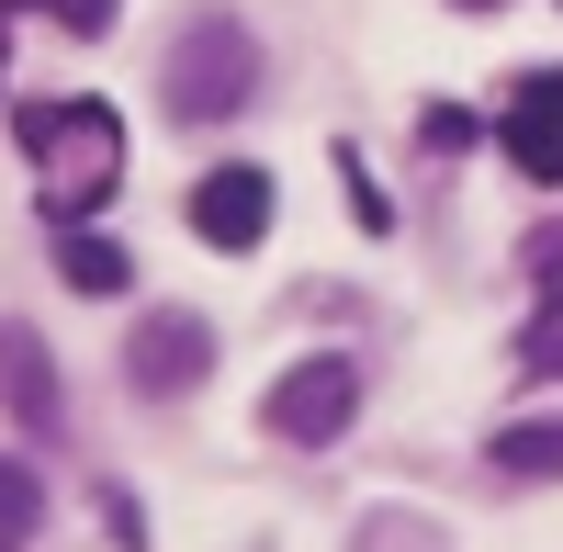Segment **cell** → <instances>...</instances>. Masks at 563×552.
Wrapping results in <instances>:
<instances>
[{
    "mask_svg": "<svg viewBox=\"0 0 563 552\" xmlns=\"http://www.w3.org/2000/svg\"><path fill=\"white\" fill-rule=\"evenodd\" d=\"M12 135H23V158H34L57 225L68 214H102L124 192V124H113V102H23Z\"/></svg>",
    "mask_w": 563,
    "mask_h": 552,
    "instance_id": "1",
    "label": "cell"
},
{
    "mask_svg": "<svg viewBox=\"0 0 563 552\" xmlns=\"http://www.w3.org/2000/svg\"><path fill=\"white\" fill-rule=\"evenodd\" d=\"M158 90H169L180 124H225V113H249V90H260V34H249L238 12H192V23L169 34Z\"/></svg>",
    "mask_w": 563,
    "mask_h": 552,
    "instance_id": "2",
    "label": "cell"
},
{
    "mask_svg": "<svg viewBox=\"0 0 563 552\" xmlns=\"http://www.w3.org/2000/svg\"><path fill=\"white\" fill-rule=\"evenodd\" d=\"M350 418H361V361H350V350L294 361V373L271 384V406H260V429H271V440H294V451H327Z\"/></svg>",
    "mask_w": 563,
    "mask_h": 552,
    "instance_id": "3",
    "label": "cell"
},
{
    "mask_svg": "<svg viewBox=\"0 0 563 552\" xmlns=\"http://www.w3.org/2000/svg\"><path fill=\"white\" fill-rule=\"evenodd\" d=\"M203 373H214V328H203V316H180V305H158L147 328L124 339V384H135V395H192Z\"/></svg>",
    "mask_w": 563,
    "mask_h": 552,
    "instance_id": "4",
    "label": "cell"
},
{
    "mask_svg": "<svg viewBox=\"0 0 563 552\" xmlns=\"http://www.w3.org/2000/svg\"><path fill=\"white\" fill-rule=\"evenodd\" d=\"M192 238L203 249H260L271 238V169H249V158L238 169H203L192 180Z\"/></svg>",
    "mask_w": 563,
    "mask_h": 552,
    "instance_id": "5",
    "label": "cell"
},
{
    "mask_svg": "<svg viewBox=\"0 0 563 552\" xmlns=\"http://www.w3.org/2000/svg\"><path fill=\"white\" fill-rule=\"evenodd\" d=\"M507 158H519V180H552L563 192V68H530L519 90H507Z\"/></svg>",
    "mask_w": 563,
    "mask_h": 552,
    "instance_id": "6",
    "label": "cell"
},
{
    "mask_svg": "<svg viewBox=\"0 0 563 552\" xmlns=\"http://www.w3.org/2000/svg\"><path fill=\"white\" fill-rule=\"evenodd\" d=\"M0 395H12L23 440H57V429H68V406H57V361H45V339L23 328V316H0Z\"/></svg>",
    "mask_w": 563,
    "mask_h": 552,
    "instance_id": "7",
    "label": "cell"
},
{
    "mask_svg": "<svg viewBox=\"0 0 563 552\" xmlns=\"http://www.w3.org/2000/svg\"><path fill=\"white\" fill-rule=\"evenodd\" d=\"M485 463H496V474H519V485H552V474H563V418H519V429H496V440H485Z\"/></svg>",
    "mask_w": 563,
    "mask_h": 552,
    "instance_id": "8",
    "label": "cell"
},
{
    "mask_svg": "<svg viewBox=\"0 0 563 552\" xmlns=\"http://www.w3.org/2000/svg\"><path fill=\"white\" fill-rule=\"evenodd\" d=\"M57 283H68V294H124L135 260H124L113 238H68V249H57Z\"/></svg>",
    "mask_w": 563,
    "mask_h": 552,
    "instance_id": "9",
    "label": "cell"
},
{
    "mask_svg": "<svg viewBox=\"0 0 563 552\" xmlns=\"http://www.w3.org/2000/svg\"><path fill=\"white\" fill-rule=\"evenodd\" d=\"M34 519H45V485H34L23 463H0V552H23V541H34Z\"/></svg>",
    "mask_w": 563,
    "mask_h": 552,
    "instance_id": "10",
    "label": "cell"
},
{
    "mask_svg": "<svg viewBox=\"0 0 563 552\" xmlns=\"http://www.w3.org/2000/svg\"><path fill=\"white\" fill-rule=\"evenodd\" d=\"M34 12H45V23H68V34H113L124 0H34Z\"/></svg>",
    "mask_w": 563,
    "mask_h": 552,
    "instance_id": "11",
    "label": "cell"
},
{
    "mask_svg": "<svg viewBox=\"0 0 563 552\" xmlns=\"http://www.w3.org/2000/svg\"><path fill=\"white\" fill-rule=\"evenodd\" d=\"M519 361H530V373H552V384H563V316H552V305H541V328L519 339Z\"/></svg>",
    "mask_w": 563,
    "mask_h": 552,
    "instance_id": "12",
    "label": "cell"
},
{
    "mask_svg": "<svg viewBox=\"0 0 563 552\" xmlns=\"http://www.w3.org/2000/svg\"><path fill=\"white\" fill-rule=\"evenodd\" d=\"M417 135H429V147H440V158H462V147H474V113H451V102H440V113H429V124H417Z\"/></svg>",
    "mask_w": 563,
    "mask_h": 552,
    "instance_id": "13",
    "label": "cell"
},
{
    "mask_svg": "<svg viewBox=\"0 0 563 552\" xmlns=\"http://www.w3.org/2000/svg\"><path fill=\"white\" fill-rule=\"evenodd\" d=\"M350 214H361V238H384V225H395V203H384V192L361 180V158H350Z\"/></svg>",
    "mask_w": 563,
    "mask_h": 552,
    "instance_id": "14",
    "label": "cell"
},
{
    "mask_svg": "<svg viewBox=\"0 0 563 552\" xmlns=\"http://www.w3.org/2000/svg\"><path fill=\"white\" fill-rule=\"evenodd\" d=\"M451 12H507V0H451Z\"/></svg>",
    "mask_w": 563,
    "mask_h": 552,
    "instance_id": "15",
    "label": "cell"
},
{
    "mask_svg": "<svg viewBox=\"0 0 563 552\" xmlns=\"http://www.w3.org/2000/svg\"><path fill=\"white\" fill-rule=\"evenodd\" d=\"M552 316H563V283H552Z\"/></svg>",
    "mask_w": 563,
    "mask_h": 552,
    "instance_id": "16",
    "label": "cell"
}]
</instances>
